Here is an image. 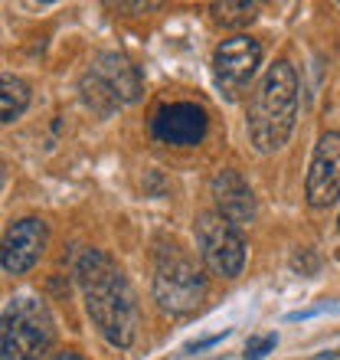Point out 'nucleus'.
<instances>
[{"label": "nucleus", "instance_id": "5", "mask_svg": "<svg viewBox=\"0 0 340 360\" xmlns=\"http://www.w3.org/2000/svg\"><path fill=\"white\" fill-rule=\"evenodd\" d=\"M85 105L95 108L98 115H112L122 105H131L141 98L144 92V79L141 69L134 66L128 56L122 53H98L92 59L89 72L79 82Z\"/></svg>", "mask_w": 340, "mask_h": 360}, {"label": "nucleus", "instance_id": "16", "mask_svg": "<svg viewBox=\"0 0 340 360\" xmlns=\"http://www.w3.org/2000/svg\"><path fill=\"white\" fill-rule=\"evenodd\" d=\"M223 338H229V331H223V334H213V338H203V341H197V344H190L187 351H203V347H213V344H219Z\"/></svg>", "mask_w": 340, "mask_h": 360}, {"label": "nucleus", "instance_id": "7", "mask_svg": "<svg viewBox=\"0 0 340 360\" xmlns=\"http://www.w3.org/2000/svg\"><path fill=\"white\" fill-rule=\"evenodd\" d=\"M49 229L39 217L13 219L4 236H0V269L7 275H23L39 262L43 249H46Z\"/></svg>", "mask_w": 340, "mask_h": 360}, {"label": "nucleus", "instance_id": "17", "mask_svg": "<svg viewBox=\"0 0 340 360\" xmlns=\"http://www.w3.org/2000/svg\"><path fill=\"white\" fill-rule=\"evenodd\" d=\"M46 360H85L79 351H56V354H49Z\"/></svg>", "mask_w": 340, "mask_h": 360}, {"label": "nucleus", "instance_id": "9", "mask_svg": "<svg viewBox=\"0 0 340 360\" xmlns=\"http://www.w3.org/2000/svg\"><path fill=\"white\" fill-rule=\"evenodd\" d=\"M259 66H262V46H259V39L246 37V33L223 39L213 53V76L229 95L249 86V79L255 76Z\"/></svg>", "mask_w": 340, "mask_h": 360}, {"label": "nucleus", "instance_id": "3", "mask_svg": "<svg viewBox=\"0 0 340 360\" xmlns=\"http://www.w3.org/2000/svg\"><path fill=\"white\" fill-rule=\"evenodd\" d=\"M154 298L167 314L197 311L207 298V272L180 243H161L154 256Z\"/></svg>", "mask_w": 340, "mask_h": 360}, {"label": "nucleus", "instance_id": "18", "mask_svg": "<svg viewBox=\"0 0 340 360\" xmlns=\"http://www.w3.org/2000/svg\"><path fill=\"white\" fill-rule=\"evenodd\" d=\"M4 180H7V171H4V164H0V187H4Z\"/></svg>", "mask_w": 340, "mask_h": 360}, {"label": "nucleus", "instance_id": "6", "mask_svg": "<svg viewBox=\"0 0 340 360\" xmlns=\"http://www.w3.org/2000/svg\"><path fill=\"white\" fill-rule=\"evenodd\" d=\"M193 233H197L200 259L207 262L209 272L223 275V278H236L242 272V266H246V239H242L239 226H233L219 213H200Z\"/></svg>", "mask_w": 340, "mask_h": 360}, {"label": "nucleus", "instance_id": "10", "mask_svg": "<svg viewBox=\"0 0 340 360\" xmlns=\"http://www.w3.org/2000/svg\"><path fill=\"white\" fill-rule=\"evenodd\" d=\"M337 197H340V134L324 131L318 138L311 171H308V203L324 210L331 207Z\"/></svg>", "mask_w": 340, "mask_h": 360}, {"label": "nucleus", "instance_id": "2", "mask_svg": "<svg viewBox=\"0 0 340 360\" xmlns=\"http://www.w3.org/2000/svg\"><path fill=\"white\" fill-rule=\"evenodd\" d=\"M294 118H298V72L292 69V63H275L268 66L249 102L246 124L255 151H278L292 134Z\"/></svg>", "mask_w": 340, "mask_h": 360}, {"label": "nucleus", "instance_id": "14", "mask_svg": "<svg viewBox=\"0 0 340 360\" xmlns=\"http://www.w3.org/2000/svg\"><path fill=\"white\" fill-rule=\"evenodd\" d=\"M275 344H278V334H259V338H249L242 357L246 360H262L265 354L275 351Z\"/></svg>", "mask_w": 340, "mask_h": 360}, {"label": "nucleus", "instance_id": "1", "mask_svg": "<svg viewBox=\"0 0 340 360\" xmlns=\"http://www.w3.org/2000/svg\"><path fill=\"white\" fill-rule=\"evenodd\" d=\"M76 278L85 298V311L112 347H131L141 328V308L128 275L102 249H85L76 262Z\"/></svg>", "mask_w": 340, "mask_h": 360}, {"label": "nucleus", "instance_id": "8", "mask_svg": "<svg viewBox=\"0 0 340 360\" xmlns=\"http://www.w3.org/2000/svg\"><path fill=\"white\" fill-rule=\"evenodd\" d=\"M209 115L197 102H170L161 105L151 118V134L170 148H193L207 138Z\"/></svg>", "mask_w": 340, "mask_h": 360}, {"label": "nucleus", "instance_id": "4", "mask_svg": "<svg viewBox=\"0 0 340 360\" xmlns=\"http://www.w3.org/2000/svg\"><path fill=\"white\" fill-rule=\"evenodd\" d=\"M53 338L56 324L39 298L20 295L0 314V360H46Z\"/></svg>", "mask_w": 340, "mask_h": 360}, {"label": "nucleus", "instance_id": "12", "mask_svg": "<svg viewBox=\"0 0 340 360\" xmlns=\"http://www.w3.org/2000/svg\"><path fill=\"white\" fill-rule=\"evenodd\" d=\"M30 105V86L13 72H0V124L13 122L27 112Z\"/></svg>", "mask_w": 340, "mask_h": 360}, {"label": "nucleus", "instance_id": "11", "mask_svg": "<svg viewBox=\"0 0 340 360\" xmlns=\"http://www.w3.org/2000/svg\"><path fill=\"white\" fill-rule=\"evenodd\" d=\"M209 193H213L216 213L233 226H246L255 219V193L239 171H219L209 184Z\"/></svg>", "mask_w": 340, "mask_h": 360}, {"label": "nucleus", "instance_id": "15", "mask_svg": "<svg viewBox=\"0 0 340 360\" xmlns=\"http://www.w3.org/2000/svg\"><path fill=\"white\" fill-rule=\"evenodd\" d=\"M324 311H340V302L331 304V302H321V304H311V308H304V311H292L288 314V321H308V318H318Z\"/></svg>", "mask_w": 340, "mask_h": 360}, {"label": "nucleus", "instance_id": "13", "mask_svg": "<svg viewBox=\"0 0 340 360\" xmlns=\"http://www.w3.org/2000/svg\"><path fill=\"white\" fill-rule=\"evenodd\" d=\"M209 13H213V20H216L219 27L242 30L259 17V7H255V4H246V0H226V4H213Z\"/></svg>", "mask_w": 340, "mask_h": 360}]
</instances>
